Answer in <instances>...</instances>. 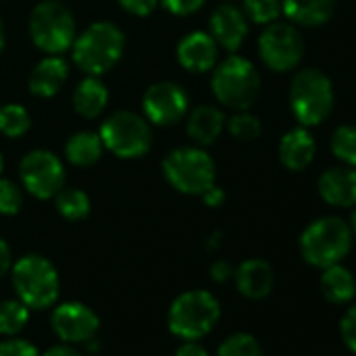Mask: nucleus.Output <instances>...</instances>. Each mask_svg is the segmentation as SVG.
I'll use <instances>...</instances> for the list:
<instances>
[{
	"label": "nucleus",
	"instance_id": "obj_34",
	"mask_svg": "<svg viewBox=\"0 0 356 356\" xmlns=\"http://www.w3.org/2000/svg\"><path fill=\"white\" fill-rule=\"evenodd\" d=\"M339 335L343 343L356 354V304L346 310V314L339 321Z\"/></svg>",
	"mask_w": 356,
	"mask_h": 356
},
{
	"label": "nucleus",
	"instance_id": "obj_20",
	"mask_svg": "<svg viewBox=\"0 0 356 356\" xmlns=\"http://www.w3.org/2000/svg\"><path fill=\"white\" fill-rule=\"evenodd\" d=\"M337 0H281L283 15L293 26L318 28L327 24L335 11Z\"/></svg>",
	"mask_w": 356,
	"mask_h": 356
},
{
	"label": "nucleus",
	"instance_id": "obj_15",
	"mask_svg": "<svg viewBox=\"0 0 356 356\" xmlns=\"http://www.w3.org/2000/svg\"><path fill=\"white\" fill-rule=\"evenodd\" d=\"M248 32H250V26H248L245 13L231 3L216 7V11L210 17L212 38L216 40L218 47H222L231 53H235L243 44Z\"/></svg>",
	"mask_w": 356,
	"mask_h": 356
},
{
	"label": "nucleus",
	"instance_id": "obj_31",
	"mask_svg": "<svg viewBox=\"0 0 356 356\" xmlns=\"http://www.w3.org/2000/svg\"><path fill=\"white\" fill-rule=\"evenodd\" d=\"M229 132L237 138V140H256L262 132V124L256 115L248 113V111H237L231 120H229Z\"/></svg>",
	"mask_w": 356,
	"mask_h": 356
},
{
	"label": "nucleus",
	"instance_id": "obj_44",
	"mask_svg": "<svg viewBox=\"0 0 356 356\" xmlns=\"http://www.w3.org/2000/svg\"><path fill=\"white\" fill-rule=\"evenodd\" d=\"M3 168H5V159H3V153H0V174H3Z\"/></svg>",
	"mask_w": 356,
	"mask_h": 356
},
{
	"label": "nucleus",
	"instance_id": "obj_18",
	"mask_svg": "<svg viewBox=\"0 0 356 356\" xmlns=\"http://www.w3.org/2000/svg\"><path fill=\"white\" fill-rule=\"evenodd\" d=\"M70 65L61 55L44 57L30 74V92L34 97H55L67 82Z\"/></svg>",
	"mask_w": 356,
	"mask_h": 356
},
{
	"label": "nucleus",
	"instance_id": "obj_35",
	"mask_svg": "<svg viewBox=\"0 0 356 356\" xmlns=\"http://www.w3.org/2000/svg\"><path fill=\"white\" fill-rule=\"evenodd\" d=\"M159 3L174 15H193L204 7L206 0H159Z\"/></svg>",
	"mask_w": 356,
	"mask_h": 356
},
{
	"label": "nucleus",
	"instance_id": "obj_14",
	"mask_svg": "<svg viewBox=\"0 0 356 356\" xmlns=\"http://www.w3.org/2000/svg\"><path fill=\"white\" fill-rule=\"evenodd\" d=\"M176 59L191 74H206L218 63V44L212 34L195 30L181 38L176 47Z\"/></svg>",
	"mask_w": 356,
	"mask_h": 356
},
{
	"label": "nucleus",
	"instance_id": "obj_32",
	"mask_svg": "<svg viewBox=\"0 0 356 356\" xmlns=\"http://www.w3.org/2000/svg\"><path fill=\"white\" fill-rule=\"evenodd\" d=\"M24 206V193L17 183L9 178H0V214L15 216Z\"/></svg>",
	"mask_w": 356,
	"mask_h": 356
},
{
	"label": "nucleus",
	"instance_id": "obj_41",
	"mask_svg": "<svg viewBox=\"0 0 356 356\" xmlns=\"http://www.w3.org/2000/svg\"><path fill=\"white\" fill-rule=\"evenodd\" d=\"M13 266V254H11V248L9 243L0 237V277L7 275Z\"/></svg>",
	"mask_w": 356,
	"mask_h": 356
},
{
	"label": "nucleus",
	"instance_id": "obj_36",
	"mask_svg": "<svg viewBox=\"0 0 356 356\" xmlns=\"http://www.w3.org/2000/svg\"><path fill=\"white\" fill-rule=\"evenodd\" d=\"M118 5L136 17H147L155 11V7L159 5V0H118Z\"/></svg>",
	"mask_w": 356,
	"mask_h": 356
},
{
	"label": "nucleus",
	"instance_id": "obj_5",
	"mask_svg": "<svg viewBox=\"0 0 356 356\" xmlns=\"http://www.w3.org/2000/svg\"><path fill=\"white\" fill-rule=\"evenodd\" d=\"M260 86V74L245 57L231 55L214 65L212 92L218 103L233 111H248L256 103Z\"/></svg>",
	"mask_w": 356,
	"mask_h": 356
},
{
	"label": "nucleus",
	"instance_id": "obj_8",
	"mask_svg": "<svg viewBox=\"0 0 356 356\" xmlns=\"http://www.w3.org/2000/svg\"><path fill=\"white\" fill-rule=\"evenodd\" d=\"M28 30L36 49L47 55H61L70 51L78 36L74 13L59 0H44L34 7Z\"/></svg>",
	"mask_w": 356,
	"mask_h": 356
},
{
	"label": "nucleus",
	"instance_id": "obj_16",
	"mask_svg": "<svg viewBox=\"0 0 356 356\" xmlns=\"http://www.w3.org/2000/svg\"><path fill=\"white\" fill-rule=\"evenodd\" d=\"M318 193L325 204L335 208H352L356 204V168L335 165L321 174Z\"/></svg>",
	"mask_w": 356,
	"mask_h": 356
},
{
	"label": "nucleus",
	"instance_id": "obj_21",
	"mask_svg": "<svg viewBox=\"0 0 356 356\" xmlns=\"http://www.w3.org/2000/svg\"><path fill=\"white\" fill-rule=\"evenodd\" d=\"M225 113L214 107V105H200L195 107L189 118H187V134L191 136V140L200 147L212 145L222 128H225Z\"/></svg>",
	"mask_w": 356,
	"mask_h": 356
},
{
	"label": "nucleus",
	"instance_id": "obj_1",
	"mask_svg": "<svg viewBox=\"0 0 356 356\" xmlns=\"http://www.w3.org/2000/svg\"><path fill=\"white\" fill-rule=\"evenodd\" d=\"M11 281L17 300L30 310L51 308L61 293V279L55 264L40 254H28L13 262Z\"/></svg>",
	"mask_w": 356,
	"mask_h": 356
},
{
	"label": "nucleus",
	"instance_id": "obj_2",
	"mask_svg": "<svg viewBox=\"0 0 356 356\" xmlns=\"http://www.w3.org/2000/svg\"><path fill=\"white\" fill-rule=\"evenodd\" d=\"M124 47V32L115 24L97 22L76 36L72 57L86 76H103L122 59Z\"/></svg>",
	"mask_w": 356,
	"mask_h": 356
},
{
	"label": "nucleus",
	"instance_id": "obj_26",
	"mask_svg": "<svg viewBox=\"0 0 356 356\" xmlns=\"http://www.w3.org/2000/svg\"><path fill=\"white\" fill-rule=\"evenodd\" d=\"M28 323H30V308L22 300L13 298L0 302V335L5 337L19 335Z\"/></svg>",
	"mask_w": 356,
	"mask_h": 356
},
{
	"label": "nucleus",
	"instance_id": "obj_11",
	"mask_svg": "<svg viewBox=\"0 0 356 356\" xmlns=\"http://www.w3.org/2000/svg\"><path fill=\"white\" fill-rule=\"evenodd\" d=\"M264 65L273 72H289L304 57V38L293 24L273 22L258 40Z\"/></svg>",
	"mask_w": 356,
	"mask_h": 356
},
{
	"label": "nucleus",
	"instance_id": "obj_24",
	"mask_svg": "<svg viewBox=\"0 0 356 356\" xmlns=\"http://www.w3.org/2000/svg\"><path fill=\"white\" fill-rule=\"evenodd\" d=\"M103 149L105 147L99 134L90 130H82V132L72 134L70 140L65 143V157L70 159V163L78 168H88L101 159Z\"/></svg>",
	"mask_w": 356,
	"mask_h": 356
},
{
	"label": "nucleus",
	"instance_id": "obj_29",
	"mask_svg": "<svg viewBox=\"0 0 356 356\" xmlns=\"http://www.w3.org/2000/svg\"><path fill=\"white\" fill-rule=\"evenodd\" d=\"M333 155L346 165L356 168V126H339L331 136Z\"/></svg>",
	"mask_w": 356,
	"mask_h": 356
},
{
	"label": "nucleus",
	"instance_id": "obj_6",
	"mask_svg": "<svg viewBox=\"0 0 356 356\" xmlns=\"http://www.w3.org/2000/svg\"><path fill=\"white\" fill-rule=\"evenodd\" d=\"M165 181L185 195H202L216 185V163L200 145L178 147L163 157Z\"/></svg>",
	"mask_w": 356,
	"mask_h": 356
},
{
	"label": "nucleus",
	"instance_id": "obj_23",
	"mask_svg": "<svg viewBox=\"0 0 356 356\" xmlns=\"http://www.w3.org/2000/svg\"><path fill=\"white\" fill-rule=\"evenodd\" d=\"M321 291H323L325 300L331 304H348L356 296V279L346 266L331 264V266L323 268Z\"/></svg>",
	"mask_w": 356,
	"mask_h": 356
},
{
	"label": "nucleus",
	"instance_id": "obj_27",
	"mask_svg": "<svg viewBox=\"0 0 356 356\" xmlns=\"http://www.w3.org/2000/svg\"><path fill=\"white\" fill-rule=\"evenodd\" d=\"M32 126V118L30 111L19 105V103H11L0 107V132L9 138H19L24 136Z\"/></svg>",
	"mask_w": 356,
	"mask_h": 356
},
{
	"label": "nucleus",
	"instance_id": "obj_30",
	"mask_svg": "<svg viewBox=\"0 0 356 356\" xmlns=\"http://www.w3.org/2000/svg\"><path fill=\"white\" fill-rule=\"evenodd\" d=\"M243 13L248 19L260 26H268L283 13L281 0H243Z\"/></svg>",
	"mask_w": 356,
	"mask_h": 356
},
{
	"label": "nucleus",
	"instance_id": "obj_42",
	"mask_svg": "<svg viewBox=\"0 0 356 356\" xmlns=\"http://www.w3.org/2000/svg\"><path fill=\"white\" fill-rule=\"evenodd\" d=\"M354 210H352V214H350V220H348V227H350V231H352V235H356V204L352 206Z\"/></svg>",
	"mask_w": 356,
	"mask_h": 356
},
{
	"label": "nucleus",
	"instance_id": "obj_12",
	"mask_svg": "<svg viewBox=\"0 0 356 356\" xmlns=\"http://www.w3.org/2000/svg\"><path fill=\"white\" fill-rule=\"evenodd\" d=\"M145 120L155 126L178 124L189 111V95L176 82L161 80L151 84L143 95Z\"/></svg>",
	"mask_w": 356,
	"mask_h": 356
},
{
	"label": "nucleus",
	"instance_id": "obj_9",
	"mask_svg": "<svg viewBox=\"0 0 356 356\" xmlns=\"http://www.w3.org/2000/svg\"><path fill=\"white\" fill-rule=\"evenodd\" d=\"M103 147L115 157L134 159L143 157L151 149V126L149 122L132 111H118L109 115L99 132Z\"/></svg>",
	"mask_w": 356,
	"mask_h": 356
},
{
	"label": "nucleus",
	"instance_id": "obj_19",
	"mask_svg": "<svg viewBox=\"0 0 356 356\" xmlns=\"http://www.w3.org/2000/svg\"><path fill=\"white\" fill-rule=\"evenodd\" d=\"M314 153H316V143L312 134L306 130V126L291 128L289 132L283 134L279 143V159L291 172H300L308 168L314 159Z\"/></svg>",
	"mask_w": 356,
	"mask_h": 356
},
{
	"label": "nucleus",
	"instance_id": "obj_28",
	"mask_svg": "<svg viewBox=\"0 0 356 356\" xmlns=\"http://www.w3.org/2000/svg\"><path fill=\"white\" fill-rule=\"evenodd\" d=\"M216 356H264V352H262L260 341L252 333L239 331V333L229 335L220 343Z\"/></svg>",
	"mask_w": 356,
	"mask_h": 356
},
{
	"label": "nucleus",
	"instance_id": "obj_33",
	"mask_svg": "<svg viewBox=\"0 0 356 356\" xmlns=\"http://www.w3.org/2000/svg\"><path fill=\"white\" fill-rule=\"evenodd\" d=\"M0 356H40V352L32 341L13 335L7 337L5 341H0Z\"/></svg>",
	"mask_w": 356,
	"mask_h": 356
},
{
	"label": "nucleus",
	"instance_id": "obj_4",
	"mask_svg": "<svg viewBox=\"0 0 356 356\" xmlns=\"http://www.w3.org/2000/svg\"><path fill=\"white\" fill-rule=\"evenodd\" d=\"M352 231L343 218L325 216L310 222L300 235V254L314 268L339 264L352 248Z\"/></svg>",
	"mask_w": 356,
	"mask_h": 356
},
{
	"label": "nucleus",
	"instance_id": "obj_37",
	"mask_svg": "<svg viewBox=\"0 0 356 356\" xmlns=\"http://www.w3.org/2000/svg\"><path fill=\"white\" fill-rule=\"evenodd\" d=\"M174 356H210V354L200 343V339H189V341H183L181 346H178V350L174 352Z\"/></svg>",
	"mask_w": 356,
	"mask_h": 356
},
{
	"label": "nucleus",
	"instance_id": "obj_38",
	"mask_svg": "<svg viewBox=\"0 0 356 356\" xmlns=\"http://www.w3.org/2000/svg\"><path fill=\"white\" fill-rule=\"evenodd\" d=\"M233 273H235V268H233L227 260H218V262H214L212 268H210V277H212L216 283L229 281V279L233 277Z\"/></svg>",
	"mask_w": 356,
	"mask_h": 356
},
{
	"label": "nucleus",
	"instance_id": "obj_40",
	"mask_svg": "<svg viewBox=\"0 0 356 356\" xmlns=\"http://www.w3.org/2000/svg\"><path fill=\"white\" fill-rule=\"evenodd\" d=\"M200 197L204 200V204H206L208 208H218V206L225 204V191H222L220 187H216V185H212V187H210L208 191H204Z\"/></svg>",
	"mask_w": 356,
	"mask_h": 356
},
{
	"label": "nucleus",
	"instance_id": "obj_17",
	"mask_svg": "<svg viewBox=\"0 0 356 356\" xmlns=\"http://www.w3.org/2000/svg\"><path fill=\"white\" fill-rule=\"evenodd\" d=\"M239 293L248 300H264L275 285V273L266 260L250 258L243 260L233 273Z\"/></svg>",
	"mask_w": 356,
	"mask_h": 356
},
{
	"label": "nucleus",
	"instance_id": "obj_22",
	"mask_svg": "<svg viewBox=\"0 0 356 356\" xmlns=\"http://www.w3.org/2000/svg\"><path fill=\"white\" fill-rule=\"evenodd\" d=\"M107 101H109V90L99 80V76H86L74 88V95H72L74 109L86 120L99 118L103 113V109L107 107Z\"/></svg>",
	"mask_w": 356,
	"mask_h": 356
},
{
	"label": "nucleus",
	"instance_id": "obj_25",
	"mask_svg": "<svg viewBox=\"0 0 356 356\" xmlns=\"http://www.w3.org/2000/svg\"><path fill=\"white\" fill-rule=\"evenodd\" d=\"M55 208L57 212L70 220V222H80L90 214V197L80 191V189H70L63 187L57 195H55Z\"/></svg>",
	"mask_w": 356,
	"mask_h": 356
},
{
	"label": "nucleus",
	"instance_id": "obj_3",
	"mask_svg": "<svg viewBox=\"0 0 356 356\" xmlns=\"http://www.w3.org/2000/svg\"><path fill=\"white\" fill-rule=\"evenodd\" d=\"M220 321V302L206 289L176 296L168 310V329L183 341L206 337Z\"/></svg>",
	"mask_w": 356,
	"mask_h": 356
},
{
	"label": "nucleus",
	"instance_id": "obj_13",
	"mask_svg": "<svg viewBox=\"0 0 356 356\" xmlns=\"http://www.w3.org/2000/svg\"><path fill=\"white\" fill-rule=\"evenodd\" d=\"M55 335L65 343H88L97 337L101 321L97 312L82 302H63L51 314Z\"/></svg>",
	"mask_w": 356,
	"mask_h": 356
},
{
	"label": "nucleus",
	"instance_id": "obj_7",
	"mask_svg": "<svg viewBox=\"0 0 356 356\" xmlns=\"http://www.w3.org/2000/svg\"><path fill=\"white\" fill-rule=\"evenodd\" d=\"M333 84L321 70L306 67L293 76L289 86V105L302 126L308 128L323 124L333 111Z\"/></svg>",
	"mask_w": 356,
	"mask_h": 356
},
{
	"label": "nucleus",
	"instance_id": "obj_10",
	"mask_svg": "<svg viewBox=\"0 0 356 356\" xmlns=\"http://www.w3.org/2000/svg\"><path fill=\"white\" fill-rule=\"evenodd\" d=\"M22 185L38 200H51L65 187L63 161L47 149H34L19 163Z\"/></svg>",
	"mask_w": 356,
	"mask_h": 356
},
{
	"label": "nucleus",
	"instance_id": "obj_39",
	"mask_svg": "<svg viewBox=\"0 0 356 356\" xmlns=\"http://www.w3.org/2000/svg\"><path fill=\"white\" fill-rule=\"evenodd\" d=\"M40 356H82V354H80V350L76 346L61 341V343H55V346L47 348Z\"/></svg>",
	"mask_w": 356,
	"mask_h": 356
},
{
	"label": "nucleus",
	"instance_id": "obj_43",
	"mask_svg": "<svg viewBox=\"0 0 356 356\" xmlns=\"http://www.w3.org/2000/svg\"><path fill=\"white\" fill-rule=\"evenodd\" d=\"M5 49V30H3V24H0V53Z\"/></svg>",
	"mask_w": 356,
	"mask_h": 356
}]
</instances>
